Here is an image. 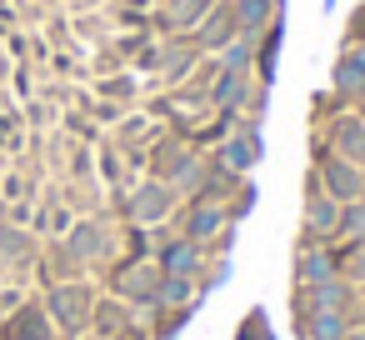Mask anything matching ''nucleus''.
Wrapping results in <instances>:
<instances>
[{"label":"nucleus","mask_w":365,"mask_h":340,"mask_svg":"<svg viewBox=\"0 0 365 340\" xmlns=\"http://www.w3.org/2000/svg\"><path fill=\"white\" fill-rule=\"evenodd\" d=\"M51 325H56V320H51L41 305H21V310L6 320V340H56Z\"/></svg>","instance_id":"7ed1b4c3"},{"label":"nucleus","mask_w":365,"mask_h":340,"mask_svg":"<svg viewBox=\"0 0 365 340\" xmlns=\"http://www.w3.org/2000/svg\"><path fill=\"white\" fill-rule=\"evenodd\" d=\"M31 250H36V235H31V230L0 225V260H6V265H21V260H31Z\"/></svg>","instance_id":"20e7f679"},{"label":"nucleus","mask_w":365,"mask_h":340,"mask_svg":"<svg viewBox=\"0 0 365 340\" xmlns=\"http://www.w3.org/2000/svg\"><path fill=\"white\" fill-rule=\"evenodd\" d=\"M91 310H96V290L81 285V280H56L51 295H46V315L61 330H86L91 325Z\"/></svg>","instance_id":"f03ea898"},{"label":"nucleus","mask_w":365,"mask_h":340,"mask_svg":"<svg viewBox=\"0 0 365 340\" xmlns=\"http://www.w3.org/2000/svg\"><path fill=\"white\" fill-rule=\"evenodd\" d=\"M280 41L285 0H0V210L96 205L130 240L175 185L245 215Z\"/></svg>","instance_id":"f257e3e1"}]
</instances>
